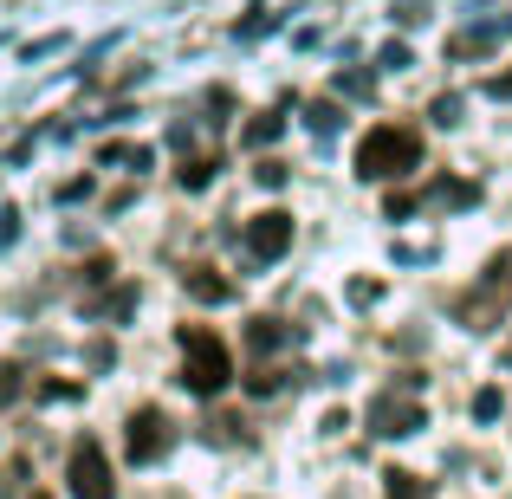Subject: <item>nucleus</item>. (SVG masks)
I'll list each match as a JSON object with an SVG mask.
<instances>
[{
    "mask_svg": "<svg viewBox=\"0 0 512 499\" xmlns=\"http://www.w3.org/2000/svg\"><path fill=\"white\" fill-rule=\"evenodd\" d=\"M512 318V247H500L487 260V273L474 279V286L454 299V325L461 331H474V337H487V331H500Z\"/></svg>",
    "mask_w": 512,
    "mask_h": 499,
    "instance_id": "1",
    "label": "nucleus"
},
{
    "mask_svg": "<svg viewBox=\"0 0 512 499\" xmlns=\"http://www.w3.org/2000/svg\"><path fill=\"white\" fill-rule=\"evenodd\" d=\"M422 169V130L409 124H376L370 137L357 143V175L363 182H396V175Z\"/></svg>",
    "mask_w": 512,
    "mask_h": 499,
    "instance_id": "2",
    "label": "nucleus"
},
{
    "mask_svg": "<svg viewBox=\"0 0 512 499\" xmlns=\"http://www.w3.org/2000/svg\"><path fill=\"white\" fill-rule=\"evenodd\" d=\"M175 337H182V389L214 402L227 383H234V357H227V344L208 325H182Z\"/></svg>",
    "mask_w": 512,
    "mask_h": 499,
    "instance_id": "3",
    "label": "nucleus"
},
{
    "mask_svg": "<svg viewBox=\"0 0 512 499\" xmlns=\"http://www.w3.org/2000/svg\"><path fill=\"white\" fill-rule=\"evenodd\" d=\"M169 448H175V422L163 409H137L130 415V428H124V461L130 467H156Z\"/></svg>",
    "mask_w": 512,
    "mask_h": 499,
    "instance_id": "4",
    "label": "nucleus"
},
{
    "mask_svg": "<svg viewBox=\"0 0 512 499\" xmlns=\"http://www.w3.org/2000/svg\"><path fill=\"white\" fill-rule=\"evenodd\" d=\"M415 428H428V409L415 389H383V396H370V435H415Z\"/></svg>",
    "mask_w": 512,
    "mask_h": 499,
    "instance_id": "5",
    "label": "nucleus"
},
{
    "mask_svg": "<svg viewBox=\"0 0 512 499\" xmlns=\"http://www.w3.org/2000/svg\"><path fill=\"white\" fill-rule=\"evenodd\" d=\"M65 480H72V499H117L111 461H104V448H98L91 435L72 448V467H65Z\"/></svg>",
    "mask_w": 512,
    "mask_h": 499,
    "instance_id": "6",
    "label": "nucleus"
},
{
    "mask_svg": "<svg viewBox=\"0 0 512 499\" xmlns=\"http://www.w3.org/2000/svg\"><path fill=\"white\" fill-rule=\"evenodd\" d=\"M286 247H292V214L286 208H266V214L247 221V253L253 260H286Z\"/></svg>",
    "mask_w": 512,
    "mask_h": 499,
    "instance_id": "7",
    "label": "nucleus"
},
{
    "mask_svg": "<svg viewBox=\"0 0 512 499\" xmlns=\"http://www.w3.org/2000/svg\"><path fill=\"white\" fill-rule=\"evenodd\" d=\"M506 39V20H487V26H467V33L448 39V59H487L493 46Z\"/></svg>",
    "mask_w": 512,
    "mask_h": 499,
    "instance_id": "8",
    "label": "nucleus"
},
{
    "mask_svg": "<svg viewBox=\"0 0 512 499\" xmlns=\"http://www.w3.org/2000/svg\"><path fill=\"white\" fill-rule=\"evenodd\" d=\"M247 344H253V357H273V350H292V344H299V331H292V325H279V318H253V325H247Z\"/></svg>",
    "mask_w": 512,
    "mask_h": 499,
    "instance_id": "9",
    "label": "nucleus"
},
{
    "mask_svg": "<svg viewBox=\"0 0 512 499\" xmlns=\"http://www.w3.org/2000/svg\"><path fill=\"white\" fill-rule=\"evenodd\" d=\"M428 201H435V208H474V201H480V182H461V175H441V182L428 188Z\"/></svg>",
    "mask_w": 512,
    "mask_h": 499,
    "instance_id": "10",
    "label": "nucleus"
},
{
    "mask_svg": "<svg viewBox=\"0 0 512 499\" xmlns=\"http://www.w3.org/2000/svg\"><path fill=\"white\" fill-rule=\"evenodd\" d=\"M305 124H312V137H318V143H331V137L344 130V111H338L331 98H312V104H305Z\"/></svg>",
    "mask_w": 512,
    "mask_h": 499,
    "instance_id": "11",
    "label": "nucleus"
},
{
    "mask_svg": "<svg viewBox=\"0 0 512 499\" xmlns=\"http://www.w3.org/2000/svg\"><path fill=\"white\" fill-rule=\"evenodd\" d=\"M383 499H435V493H428L422 474H409V467H389V474H383Z\"/></svg>",
    "mask_w": 512,
    "mask_h": 499,
    "instance_id": "12",
    "label": "nucleus"
},
{
    "mask_svg": "<svg viewBox=\"0 0 512 499\" xmlns=\"http://www.w3.org/2000/svg\"><path fill=\"white\" fill-rule=\"evenodd\" d=\"M279 130H286V111H260L240 143H247V150H266V143H279Z\"/></svg>",
    "mask_w": 512,
    "mask_h": 499,
    "instance_id": "13",
    "label": "nucleus"
},
{
    "mask_svg": "<svg viewBox=\"0 0 512 499\" xmlns=\"http://www.w3.org/2000/svg\"><path fill=\"white\" fill-rule=\"evenodd\" d=\"M188 292H195V299H214V305L234 299V286H227V279H214L208 266H188Z\"/></svg>",
    "mask_w": 512,
    "mask_h": 499,
    "instance_id": "14",
    "label": "nucleus"
},
{
    "mask_svg": "<svg viewBox=\"0 0 512 499\" xmlns=\"http://www.w3.org/2000/svg\"><path fill=\"white\" fill-rule=\"evenodd\" d=\"M214 175H221V156H188V163H182V188H208Z\"/></svg>",
    "mask_w": 512,
    "mask_h": 499,
    "instance_id": "15",
    "label": "nucleus"
},
{
    "mask_svg": "<svg viewBox=\"0 0 512 499\" xmlns=\"http://www.w3.org/2000/svg\"><path fill=\"white\" fill-rule=\"evenodd\" d=\"M273 389H279V370L273 363H253L247 370V396H273Z\"/></svg>",
    "mask_w": 512,
    "mask_h": 499,
    "instance_id": "16",
    "label": "nucleus"
},
{
    "mask_svg": "<svg viewBox=\"0 0 512 499\" xmlns=\"http://www.w3.org/2000/svg\"><path fill=\"white\" fill-rule=\"evenodd\" d=\"M500 409H506V396H500V389H480V396H474V422H500Z\"/></svg>",
    "mask_w": 512,
    "mask_h": 499,
    "instance_id": "17",
    "label": "nucleus"
},
{
    "mask_svg": "<svg viewBox=\"0 0 512 499\" xmlns=\"http://www.w3.org/2000/svg\"><path fill=\"white\" fill-rule=\"evenodd\" d=\"M286 163H279V156H260V169H253V182H260V188H286Z\"/></svg>",
    "mask_w": 512,
    "mask_h": 499,
    "instance_id": "18",
    "label": "nucleus"
},
{
    "mask_svg": "<svg viewBox=\"0 0 512 499\" xmlns=\"http://www.w3.org/2000/svg\"><path fill=\"white\" fill-rule=\"evenodd\" d=\"M376 65H383V72H409L415 59H409V46H402V39H389V46L376 52Z\"/></svg>",
    "mask_w": 512,
    "mask_h": 499,
    "instance_id": "19",
    "label": "nucleus"
},
{
    "mask_svg": "<svg viewBox=\"0 0 512 499\" xmlns=\"http://www.w3.org/2000/svg\"><path fill=\"white\" fill-rule=\"evenodd\" d=\"M428 117H435L441 130H454V124H461V98H435V111H428Z\"/></svg>",
    "mask_w": 512,
    "mask_h": 499,
    "instance_id": "20",
    "label": "nucleus"
},
{
    "mask_svg": "<svg viewBox=\"0 0 512 499\" xmlns=\"http://www.w3.org/2000/svg\"><path fill=\"white\" fill-rule=\"evenodd\" d=\"M338 91L344 98H370V72H338Z\"/></svg>",
    "mask_w": 512,
    "mask_h": 499,
    "instance_id": "21",
    "label": "nucleus"
},
{
    "mask_svg": "<svg viewBox=\"0 0 512 499\" xmlns=\"http://www.w3.org/2000/svg\"><path fill=\"white\" fill-rule=\"evenodd\" d=\"M279 26V13H253V20H240V39H260V33H273Z\"/></svg>",
    "mask_w": 512,
    "mask_h": 499,
    "instance_id": "22",
    "label": "nucleus"
},
{
    "mask_svg": "<svg viewBox=\"0 0 512 499\" xmlns=\"http://www.w3.org/2000/svg\"><path fill=\"white\" fill-rule=\"evenodd\" d=\"M383 299V286H376V279H350V305H376Z\"/></svg>",
    "mask_w": 512,
    "mask_h": 499,
    "instance_id": "23",
    "label": "nucleus"
},
{
    "mask_svg": "<svg viewBox=\"0 0 512 499\" xmlns=\"http://www.w3.org/2000/svg\"><path fill=\"white\" fill-rule=\"evenodd\" d=\"M20 240V208H0V247H13Z\"/></svg>",
    "mask_w": 512,
    "mask_h": 499,
    "instance_id": "24",
    "label": "nucleus"
},
{
    "mask_svg": "<svg viewBox=\"0 0 512 499\" xmlns=\"http://www.w3.org/2000/svg\"><path fill=\"white\" fill-rule=\"evenodd\" d=\"M85 195H91V175H72V182L59 188V201H85Z\"/></svg>",
    "mask_w": 512,
    "mask_h": 499,
    "instance_id": "25",
    "label": "nucleus"
},
{
    "mask_svg": "<svg viewBox=\"0 0 512 499\" xmlns=\"http://www.w3.org/2000/svg\"><path fill=\"white\" fill-rule=\"evenodd\" d=\"M39 396H46V402H78V383H46Z\"/></svg>",
    "mask_w": 512,
    "mask_h": 499,
    "instance_id": "26",
    "label": "nucleus"
},
{
    "mask_svg": "<svg viewBox=\"0 0 512 499\" xmlns=\"http://www.w3.org/2000/svg\"><path fill=\"white\" fill-rule=\"evenodd\" d=\"M13 396H20V370L7 363V370H0V402H13Z\"/></svg>",
    "mask_w": 512,
    "mask_h": 499,
    "instance_id": "27",
    "label": "nucleus"
},
{
    "mask_svg": "<svg viewBox=\"0 0 512 499\" xmlns=\"http://www.w3.org/2000/svg\"><path fill=\"white\" fill-rule=\"evenodd\" d=\"M487 98H512V72H500V78H487Z\"/></svg>",
    "mask_w": 512,
    "mask_h": 499,
    "instance_id": "28",
    "label": "nucleus"
},
{
    "mask_svg": "<svg viewBox=\"0 0 512 499\" xmlns=\"http://www.w3.org/2000/svg\"><path fill=\"white\" fill-rule=\"evenodd\" d=\"M506 363H512V350H506Z\"/></svg>",
    "mask_w": 512,
    "mask_h": 499,
    "instance_id": "29",
    "label": "nucleus"
}]
</instances>
